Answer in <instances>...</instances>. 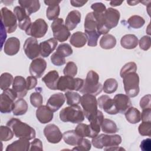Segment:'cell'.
I'll list each match as a JSON object with an SVG mask.
<instances>
[{
  "label": "cell",
  "instance_id": "15",
  "mask_svg": "<svg viewBox=\"0 0 151 151\" xmlns=\"http://www.w3.org/2000/svg\"><path fill=\"white\" fill-rule=\"evenodd\" d=\"M44 134L46 139L51 143H58L63 138L60 129L54 124H47L44 129Z\"/></svg>",
  "mask_w": 151,
  "mask_h": 151
},
{
  "label": "cell",
  "instance_id": "56",
  "mask_svg": "<svg viewBox=\"0 0 151 151\" xmlns=\"http://www.w3.org/2000/svg\"><path fill=\"white\" fill-rule=\"evenodd\" d=\"M151 108L143 109L140 114V117L142 122H150L151 119Z\"/></svg>",
  "mask_w": 151,
  "mask_h": 151
},
{
  "label": "cell",
  "instance_id": "11",
  "mask_svg": "<svg viewBox=\"0 0 151 151\" xmlns=\"http://www.w3.org/2000/svg\"><path fill=\"white\" fill-rule=\"evenodd\" d=\"M1 25L4 27L6 31L9 33H12L17 28V19L11 10L6 7H3L1 9Z\"/></svg>",
  "mask_w": 151,
  "mask_h": 151
},
{
  "label": "cell",
  "instance_id": "28",
  "mask_svg": "<svg viewBox=\"0 0 151 151\" xmlns=\"http://www.w3.org/2000/svg\"><path fill=\"white\" fill-rule=\"evenodd\" d=\"M18 3L29 16L37 12L40 8V3L38 0H19Z\"/></svg>",
  "mask_w": 151,
  "mask_h": 151
},
{
  "label": "cell",
  "instance_id": "39",
  "mask_svg": "<svg viewBox=\"0 0 151 151\" xmlns=\"http://www.w3.org/2000/svg\"><path fill=\"white\" fill-rule=\"evenodd\" d=\"M14 78L12 74L9 73H4L1 74L0 77V88L4 91L9 88L12 84Z\"/></svg>",
  "mask_w": 151,
  "mask_h": 151
},
{
  "label": "cell",
  "instance_id": "33",
  "mask_svg": "<svg viewBox=\"0 0 151 151\" xmlns=\"http://www.w3.org/2000/svg\"><path fill=\"white\" fill-rule=\"evenodd\" d=\"M140 111L134 107H130L124 112L126 120L131 124H136L140 122Z\"/></svg>",
  "mask_w": 151,
  "mask_h": 151
},
{
  "label": "cell",
  "instance_id": "47",
  "mask_svg": "<svg viewBox=\"0 0 151 151\" xmlns=\"http://www.w3.org/2000/svg\"><path fill=\"white\" fill-rule=\"evenodd\" d=\"M51 63L56 66H61L65 64V59L59 53L55 52L51 56Z\"/></svg>",
  "mask_w": 151,
  "mask_h": 151
},
{
  "label": "cell",
  "instance_id": "42",
  "mask_svg": "<svg viewBox=\"0 0 151 151\" xmlns=\"http://www.w3.org/2000/svg\"><path fill=\"white\" fill-rule=\"evenodd\" d=\"M0 139L1 141H8L13 138L14 132L8 126H1L0 127Z\"/></svg>",
  "mask_w": 151,
  "mask_h": 151
},
{
  "label": "cell",
  "instance_id": "17",
  "mask_svg": "<svg viewBox=\"0 0 151 151\" xmlns=\"http://www.w3.org/2000/svg\"><path fill=\"white\" fill-rule=\"evenodd\" d=\"M14 13L18 21V27L22 30H26L31 24L29 16L27 14L25 9L21 6H17L14 8Z\"/></svg>",
  "mask_w": 151,
  "mask_h": 151
},
{
  "label": "cell",
  "instance_id": "19",
  "mask_svg": "<svg viewBox=\"0 0 151 151\" xmlns=\"http://www.w3.org/2000/svg\"><path fill=\"white\" fill-rule=\"evenodd\" d=\"M12 89L17 93L18 98L25 97L27 93V85L26 80L22 76L15 77L12 83Z\"/></svg>",
  "mask_w": 151,
  "mask_h": 151
},
{
  "label": "cell",
  "instance_id": "38",
  "mask_svg": "<svg viewBox=\"0 0 151 151\" xmlns=\"http://www.w3.org/2000/svg\"><path fill=\"white\" fill-rule=\"evenodd\" d=\"M118 87V83L114 78L107 79L103 86V90L105 93L111 94L114 93Z\"/></svg>",
  "mask_w": 151,
  "mask_h": 151
},
{
  "label": "cell",
  "instance_id": "8",
  "mask_svg": "<svg viewBox=\"0 0 151 151\" xmlns=\"http://www.w3.org/2000/svg\"><path fill=\"white\" fill-rule=\"evenodd\" d=\"M81 105L83 113L87 120L90 122L97 113V100L95 96L90 94H84L81 98Z\"/></svg>",
  "mask_w": 151,
  "mask_h": 151
},
{
  "label": "cell",
  "instance_id": "54",
  "mask_svg": "<svg viewBox=\"0 0 151 151\" xmlns=\"http://www.w3.org/2000/svg\"><path fill=\"white\" fill-rule=\"evenodd\" d=\"M27 90H30L35 87L37 84V78L34 76H28L27 79Z\"/></svg>",
  "mask_w": 151,
  "mask_h": 151
},
{
  "label": "cell",
  "instance_id": "52",
  "mask_svg": "<svg viewBox=\"0 0 151 151\" xmlns=\"http://www.w3.org/2000/svg\"><path fill=\"white\" fill-rule=\"evenodd\" d=\"M91 8L93 12L96 14H102L106 10V6L101 2H96L91 5Z\"/></svg>",
  "mask_w": 151,
  "mask_h": 151
},
{
  "label": "cell",
  "instance_id": "37",
  "mask_svg": "<svg viewBox=\"0 0 151 151\" xmlns=\"http://www.w3.org/2000/svg\"><path fill=\"white\" fill-rule=\"evenodd\" d=\"M67 100V104L69 106H77L80 103L81 96L76 92L67 91L64 94Z\"/></svg>",
  "mask_w": 151,
  "mask_h": 151
},
{
  "label": "cell",
  "instance_id": "14",
  "mask_svg": "<svg viewBox=\"0 0 151 151\" xmlns=\"http://www.w3.org/2000/svg\"><path fill=\"white\" fill-rule=\"evenodd\" d=\"M23 49L25 55L30 60H34L40 54V44L37 40L33 37L28 38L25 41Z\"/></svg>",
  "mask_w": 151,
  "mask_h": 151
},
{
  "label": "cell",
  "instance_id": "34",
  "mask_svg": "<svg viewBox=\"0 0 151 151\" xmlns=\"http://www.w3.org/2000/svg\"><path fill=\"white\" fill-rule=\"evenodd\" d=\"M28 110V104L22 98H19L14 103L12 113L15 116H21L26 113Z\"/></svg>",
  "mask_w": 151,
  "mask_h": 151
},
{
  "label": "cell",
  "instance_id": "24",
  "mask_svg": "<svg viewBox=\"0 0 151 151\" xmlns=\"http://www.w3.org/2000/svg\"><path fill=\"white\" fill-rule=\"evenodd\" d=\"M36 117L41 123L46 124L52 120L53 112L47 106H41L36 110Z\"/></svg>",
  "mask_w": 151,
  "mask_h": 151
},
{
  "label": "cell",
  "instance_id": "7",
  "mask_svg": "<svg viewBox=\"0 0 151 151\" xmlns=\"http://www.w3.org/2000/svg\"><path fill=\"white\" fill-rule=\"evenodd\" d=\"M122 142V137L119 134L109 135L100 134L92 138L91 143L97 149L107 148L113 146H119Z\"/></svg>",
  "mask_w": 151,
  "mask_h": 151
},
{
  "label": "cell",
  "instance_id": "13",
  "mask_svg": "<svg viewBox=\"0 0 151 151\" xmlns=\"http://www.w3.org/2000/svg\"><path fill=\"white\" fill-rule=\"evenodd\" d=\"M48 24L42 18H38L32 22L29 27L25 30L27 35L35 38L43 37L48 31Z\"/></svg>",
  "mask_w": 151,
  "mask_h": 151
},
{
  "label": "cell",
  "instance_id": "31",
  "mask_svg": "<svg viewBox=\"0 0 151 151\" xmlns=\"http://www.w3.org/2000/svg\"><path fill=\"white\" fill-rule=\"evenodd\" d=\"M138 44V38L134 34H129L124 35L120 40V44L122 47L125 49H134L137 46Z\"/></svg>",
  "mask_w": 151,
  "mask_h": 151
},
{
  "label": "cell",
  "instance_id": "9",
  "mask_svg": "<svg viewBox=\"0 0 151 151\" xmlns=\"http://www.w3.org/2000/svg\"><path fill=\"white\" fill-rule=\"evenodd\" d=\"M84 83V80L73 78L71 76H63L59 78L57 83V90L61 91H80Z\"/></svg>",
  "mask_w": 151,
  "mask_h": 151
},
{
  "label": "cell",
  "instance_id": "30",
  "mask_svg": "<svg viewBox=\"0 0 151 151\" xmlns=\"http://www.w3.org/2000/svg\"><path fill=\"white\" fill-rule=\"evenodd\" d=\"M74 130L80 136L82 137H88L93 138L99 134L93 130L90 124L84 123H79L76 126Z\"/></svg>",
  "mask_w": 151,
  "mask_h": 151
},
{
  "label": "cell",
  "instance_id": "57",
  "mask_svg": "<svg viewBox=\"0 0 151 151\" xmlns=\"http://www.w3.org/2000/svg\"><path fill=\"white\" fill-rule=\"evenodd\" d=\"M87 2V1H80V0H71L70 4L74 7H81L84 5Z\"/></svg>",
  "mask_w": 151,
  "mask_h": 151
},
{
  "label": "cell",
  "instance_id": "44",
  "mask_svg": "<svg viewBox=\"0 0 151 151\" xmlns=\"http://www.w3.org/2000/svg\"><path fill=\"white\" fill-rule=\"evenodd\" d=\"M63 73L64 76L74 77L77 73V67L76 63L73 61L68 62L63 70Z\"/></svg>",
  "mask_w": 151,
  "mask_h": 151
},
{
  "label": "cell",
  "instance_id": "4",
  "mask_svg": "<svg viewBox=\"0 0 151 151\" xmlns=\"http://www.w3.org/2000/svg\"><path fill=\"white\" fill-rule=\"evenodd\" d=\"M103 90V86L99 82V74L93 70H90L87 74L86 80L80 91L82 94H90L97 96Z\"/></svg>",
  "mask_w": 151,
  "mask_h": 151
},
{
  "label": "cell",
  "instance_id": "29",
  "mask_svg": "<svg viewBox=\"0 0 151 151\" xmlns=\"http://www.w3.org/2000/svg\"><path fill=\"white\" fill-rule=\"evenodd\" d=\"M63 138L66 144L75 146L79 145L83 139V137L80 136L74 130L65 132L63 134Z\"/></svg>",
  "mask_w": 151,
  "mask_h": 151
},
{
  "label": "cell",
  "instance_id": "27",
  "mask_svg": "<svg viewBox=\"0 0 151 151\" xmlns=\"http://www.w3.org/2000/svg\"><path fill=\"white\" fill-rule=\"evenodd\" d=\"M30 143L26 139H19L8 145L6 151H27L29 150Z\"/></svg>",
  "mask_w": 151,
  "mask_h": 151
},
{
  "label": "cell",
  "instance_id": "61",
  "mask_svg": "<svg viewBox=\"0 0 151 151\" xmlns=\"http://www.w3.org/2000/svg\"><path fill=\"white\" fill-rule=\"evenodd\" d=\"M140 1H127V3L130 5V6H134L139 3H140Z\"/></svg>",
  "mask_w": 151,
  "mask_h": 151
},
{
  "label": "cell",
  "instance_id": "35",
  "mask_svg": "<svg viewBox=\"0 0 151 151\" xmlns=\"http://www.w3.org/2000/svg\"><path fill=\"white\" fill-rule=\"evenodd\" d=\"M116 39L111 34H105L100 40V45L103 49L109 50L113 48L116 45Z\"/></svg>",
  "mask_w": 151,
  "mask_h": 151
},
{
  "label": "cell",
  "instance_id": "45",
  "mask_svg": "<svg viewBox=\"0 0 151 151\" xmlns=\"http://www.w3.org/2000/svg\"><path fill=\"white\" fill-rule=\"evenodd\" d=\"M139 133L140 135L143 136H151V121L142 122L139 126Z\"/></svg>",
  "mask_w": 151,
  "mask_h": 151
},
{
  "label": "cell",
  "instance_id": "21",
  "mask_svg": "<svg viewBox=\"0 0 151 151\" xmlns=\"http://www.w3.org/2000/svg\"><path fill=\"white\" fill-rule=\"evenodd\" d=\"M119 113H124L132 106L130 97L126 94H117L113 99Z\"/></svg>",
  "mask_w": 151,
  "mask_h": 151
},
{
  "label": "cell",
  "instance_id": "20",
  "mask_svg": "<svg viewBox=\"0 0 151 151\" xmlns=\"http://www.w3.org/2000/svg\"><path fill=\"white\" fill-rule=\"evenodd\" d=\"M65 101V95L61 93H58L50 96L47 102V106L52 111L55 112L59 110Z\"/></svg>",
  "mask_w": 151,
  "mask_h": 151
},
{
  "label": "cell",
  "instance_id": "18",
  "mask_svg": "<svg viewBox=\"0 0 151 151\" xmlns=\"http://www.w3.org/2000/svg\"><path fill=\"white\" fill-rule=\"evenodd\" d=\"M47 67V63L42 58H37L32 60L30 64L29 71L31 76L40 78L44 74Z\"/></svg>",
  "mask_w": 151,
  "mask_h": 151
},
{
  "label": "cell",
  "instance_id": "58",
  "mask_svg": "<svg viewBox=\"0 0 151 151\" xmlns=\"http://www.w3.org/2000/svg\"><path fill=\"white\" fill-rule=\"evenodd\" d=\"M104 150H112V151H119V150H125L123 147H120L119 146H113V147H110L107 148H104Z\"/></svg>",
  "mask_w": 151,
  "mask_h": 151
},
{
  "label": "cell",
  "instance_id": "10",
  "mask_svg": "<svg viewBox=\"0 0 151 151\" xmlns=\"http://www.w3.org/2000/svg\"><path fill=\"white\" fill-rule=\"evenodd\" d=\"M18 97L13 89L8 88L1 94L0 111L2 113H9L12 111L14 101Z\"/></svg>",
  "mask_w": 151,
  "mask_h": 151
},
{
  "label": "cell",
  "instance_id": "32",
  "mask_svg": "<svg viewBox=\"0 0 151 151\" xmlns=\"http://www.w3.org/2000/svg\"><path fill=\"white\" fill-rule=\"evenodd\" d=\"M87 41L86 35L84 33L77 31L73 33L70 38V44L76 48H81L84 46Z\"/></svg>",
  "mask_w": 151,
  "mask_h": 151
},
{
  "label": "cell",
  "instance_id": "46",
  "mask_svg": "<svg viewBox=\"0 0 151 151\" xmlns=\"http://www.w3.org/2000/svg\"><path fill=\"white\" fill-rule=\"evenodd\" d=\"M31 104L35 107H40L43 103L42 96L39 92L32 93L29 97Z\"/></svg>",
  "mask_w": 151,
  "mask_h": 151
},
{
  "label": "cell",
  "instance_id": "51",
  "mask_svg": "<svg viewBox=\"0 0 151 151\" xmlns=\"http://www.w3.org/2000/svg\"><path fill=\"white\" fill-rule=\"evenodd\" d=\"M151 96L150 94H146L141 98L140 100V107L143 109L151 108Z\"/></svg>",
  "mask_w": 151,
  "mask_h": 151
},
{
  "label": "cell",
  "instance_id": "55",
  "mask_svg": "<svg viewBox=\"0 0 151 151\" xmlns=\"http://www.w3.org/2000/svg\"><path fill=\"white\" fill-rule=\"evenodd\" d=\"M140 149L143 151H150L151 150V140L150 138H147L143 140L140 145Z\"/></svg>",
  "mask_w": 151,
  "mask_h": 151
},
{
  "label": "cell",
  "instance_id": "59",
  "mask_svg": "<svg viewBox=\"0 0 151 151\" xmlns=\"http://www.w3.org/2000/svg\"><path fill=\"white\" fill-rule=\"evenodd\" d=\"M123 2V1H111L110 2V5L112 6H117L120 5Z\"/></svg>",
  "mask_w": 151,
  "mask_h": 151
},
{
  "label": "cell",
  "instance_id": "49",
  "mask_svg": "<svg viewBox=\"0 0 151 151\" xmlns=\"http://www.w3.org/2000/svg\"><path fill=\"white\" fill-rule=\"evenodd\" d=\"M91 144L89 140L83 137L81 143L73 148V150H78V151H88L91 149Z\"/></svg>",
  "mask_w": 151,
  "mask_h": 151
},
{
  "label": "cell",
  "instance_id": "1",
  "mask_svg": "<svg viewBox=\"0 0 151 151\" xmlns=\"http://www.w3.org/2000/svg\"><path fill=\"white\" fill-rule=\"evenodd\" d=\"M97 21V29L101 35L107 34L110 29L116 27L119 21L120 14L116 9L109 8L102 14L93 12Z\"/></svg>",
  "mask_w": 151,
  "mask_h": 151
},
{
  "label": "cell",
  "instance_id": "50",
  "mask_svg": "<svg viewBox=\"0 0 151 151\" xmlns=\"http://www.w3.org/2000/svg\"><path fill=\"white\" fill-rule=\"evenodd\" d=\"M139 47L140 49L147 51L150 49L151 46V39L149 36L145 35L142 37L139 41Z\"/></svg>",
  "mask_w": 151,
  "mask_h": 151
},
{
  "label": "cell",
  "instance_id": "41",
  "mask_svg": "<svg viewBox=\"0 0 151 151\" xmlns=\"http://www.w3.org/2000/svg\"><path fill=\"white\" fill-rule=\"evenodd\" d=\"M127 23L129 27L131 28L134 29H139L144 25L145 24V21L142 17L135 15L130 17L128 19Z\"/></svg>",
  "mask_w": 151,
  "mask_h": 151
},
{
  "label": "cell",
  "instance_id": "3",
  "mask_svg": "<svg viewBox=\"0 0 151 151\" xmlns=\"http://www.w3.org/2000/svg\"><path fill=\"white\" fill-rule=\"evenodd\" d=\"M84 34L87 40V45L90 47H96L100 36L97 29V21L93 12H88L84 19Z\"/></svg>",
  "mask_w": 151,
  "mask_h": 151
},
{
  "label": "cell",
  "instance_id": "22",
  "mask_svg": "<svg viewBox=\"0 0 151 151\" xmlns=\"http://www.w3.org/2000/svg\"><path fill=\"white\" fill-rule=\"evenodd\" d=\"M20 49V41L16 37H10L5 42L4 47V52L8 55L17 54Z\"/></svg>",
  "mask_w": 151,
  "mask_h": 151
},
{
  "label": "cell",
  "instance_id": "36",
  "mask_svg": "<svg viewBox=\"0 0 151 151\" xmlns=\"http://www.w3.org/2000/svg\"><path fill=\"white\" fill-rule=\"evenodd\" d=\"M100 127L104 133L107 134L116 133L119 131L118 127L115 122L108 119H103Z\"/></svg>",
  "mask_w": 151,
  "mask_h": 151
},
{
  "label": "cell",
  "instance_id": "43",
  "mask_svg": "<svg viewBox=\"0 0 151 151\" xmlns=\"http://www.w3.org/2000/svg\"><path fill=\"white\" fill-rule=\"evenodd\" d=\"M56 52L63 55L64 57H67L73 54V49L71 46L67 43L60 44L57 48Z\"/></svg>",
  "mask_w": 151,
  "mask_h": 151
},
{
  "label": "cell",
  "instance_id": "5",
  "mask_svg": "<svg viewBox=\"0 0 151 151\" xmlns=\"http://www.w3.org/2000/svg\"><path fill=\"white\" fill-rule=\"evenodd\" d=\"M60 119L63 122L80 123L84 120V114L78 105L70 106L60 111Z\"/></svg>",
  "mask_w": 151,
  "mask_h": 151
},
{
  "label": "cell",
  "instance_id": "48",
  "mask_svg": "<svg viewBox=\"0 0 151 151\" xmlns=\"http://www.w3.org/2000/svg\"><path fill=\"white\" fill-rule=\"evenodd\" d=\"M137 71V65L134 62H129L126 63L123 67L121 68L120 75L122 77L124 74L130 73V72H136Z\"/></svg>",
  "mask_w": 151,
  "mask_h": 151
},
{
  "label": "cell",
  "instance_id": "26",
  "mask_svg": "<svg viewBox=\"0 0 151 151\" xmlns=\"http://www.w3.org/2000/svg\"><path fill=\"white\" fill-rule=\"evenodd\" d=\"M80 21L81 13L77 10H73L68 14L64 24L70 31L76 28Z\"/></svg>",
  "mask_w": 151,
  "mask_h": 151
},
{
  "label": "cell",
  "instance_id": "25",
  "mask_svg": "<svg viewBox=\"0 0 151 151\" xmlns=\"http://www.w3.org/2000/svg\"><path fill=\"white\" fill-rule=\"evenodd\" d=\"M60 77L56 70H51L47 73L42 78V81L50 90H57V83Z\"/></svg>",
  "mask_w": 151,
  "mask_h": 151
},
{
  "label": "cell",
  "instance_id": "2",
  "mask_svg": "<svg viewBox=\"0 0 151 151\" xmlns=\"http://www.w3.org/2000/svg\"><path fill=\"white\" fill-rule=\"evenodd\" d=\"M6 126L12 129L15 136L19 139H26L29 140L35 137L34 129L19 119L12 118L7 122Z\"/></svg>",
  "mask_w": 151,
  "mask_h": 151
},
{
  "label": "cell",
  "instance_id": "40",
  "mask_svg": "<svg viewBox=\"0 0 151 151\" xmlns=\"http://www.w3.org/2000/svg\"><path fill=\"white\" fill-rule=\"evenodd\" d=\"M60 13L59 4H54L48 6L46 10V17L48 20H55L58 18Z\"/></svg>",
  "mask_w": 151,
  "mask_h": 151
},
{
  "label": "cell",
  "instance_id": "12",
  "mask_svg": "<svg viewBox=\"0 0 151 151\" xmlns=\"http://www.w3.org/2000/svg\"><path fill=\"white\" fill-rule=\"evenodd\" d=\"M51 28L54 38L60 42H63L67 41L70 36V32L64 24L63 18H58L54 20L51 25Z\"/></svg>",
  "mask_w": 151,
  "mask_h": 151
},
{
  "label": "cell",
  "instance_id": "23",
  "mask_svg": "<svg viewBox=\"0 0 151 151\" xmlns=\"http://www.w3.org/2000/svg\"><path fill=\"white\" fill-rule=\"evenodd\" d=\"M57 44V40L54 38H51L42 41L40 44V55L42 57H48L55 49Z\"/></svg>",
  "mask_w": 151,
  "mask_h": 151
},
{
  "label": "cell",
  "instance_id": "60",
  "mask_svg": "<svg viewBox=\"0 0 151 151\" xmlns=\"http://www.w3.org/2000/svg\"><path fill=\"white\" fill-rule=\"evenodd\" d=\"M60 2L61 1H44V3L48 6L54 4H59Z\"/></svg>",
  "mask_w": 151,
  "mask_h": 151
},
{
  "label": "cell",
  "instance_id": "6",
  "mask_svg": "<svg viewBox=\"0 0 151 151\" xmlns=\"http://www.w3.org/2000/svg\"><path fill=\"white\" fill-rule=\"evenodd\" d=\"M122 78L127 96L134 97L139 93V77L136 72H130L124 74Z\"/></svg>",
  "mask_w": 151,
  "mask_h": 151
},
{
  "label": "cell",
  "instance_id": "53",
  "mask_svg": "<svg viewBox=\"0 0 151 151\" xmlns=\"http://www.w3.org/2000/svg\"><path fill=\"white\" fill-rule=\"evenodd\" d=\"M42 143L39 139H35L30 143L29 150H42Z\"/></svg>",
  "mask_w": 151,
  "mask_h": 151
},
{
  "label": "cell",
  "instance_id": "16",
  "mask_svg": "<svg viewBox=\"0 0 151 151\" xmlns=\"http://www.w3.org/2000/svg\"><path fill=\"white\" fill-rule=\"evenodd\" d=\"M97 103L100 109L109 114H116L119 113L113 99L107 95H102L97 99Z\"/></svg>",
  "mask_w": 151,
  "mask_h": 151
}]
</instances>
